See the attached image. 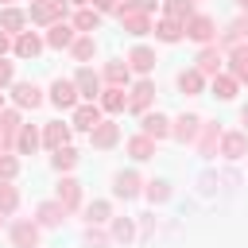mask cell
Returning <instances> with one entry per match:
<instances>
[{"label": "cell", "instance_id": "obj_1", "mask_svg": "<svg viewBox=\"0 0 248 248\" xmlns=\"http://www.w3.org/2000/svg\"><path fill=\"white\" fill-rule=\"evenodd\" d=\"M120 23H124V31H132V35H147V31H151V19H147V12H143L136 0H124Z\"/></svg>", "mask_w": 248, "mask_h": 248}, {"label": "cell", "instance_id": "obj_2", "mask_svg": "<svg viewBox=\"0 0 248 248\" xmlns=\"http://www.w3.org/2000/svg\"><path fill=\"white\" fill-rule=\"evenodd\" d=\"M213 31H217V27H213V19H209V16H190V19H186V35H190V39H198V43H209V39H213Z\"/></svg>", "mask_w": 248, "mask_h": 248}, {"label": "cell", "instance_id": "obj_3", "mask_svg": "<svg viewBox=\"0 0 248 248\" xmlns=\"http://www.w3.org/2000/svg\"><path fill=\"white\" fill-rule=\"evenodd\" d=\"M50 101L58 105V108H74V101H78V85L74 81H54V89H50Z\"/></svg>", "mask_w": 248, "mask_h": 248}, {"label": "cell", "instance_id": "obj_4", "mask_svg": "<svg viewBox=\"0 0 248 248\" xmlns=\"http://www.w3.org/2000/svg\"><path fill=\"white\" fill-rule=\"evenodd\" d=\"M74 85H78V93H81L85 101H97V93H101V81H97V74H93V70H78Z\"/></svg>", "mask_w": 248, "mask_h": 248}, {"label": "cell", "instance_id": "obj_5", "mask_svg": "<svg viewBox=\"0 0 248 248\" xmlns=\"http://www.w3.org/2000/svg\"><path fill=\"white\" fill-rule=\"evenodd\" d=\"M58 16H62V0H39L31 8V19L39 23H58Z\"/></svg>", "mask_w": 248, "mask_h": 248}, {"label": "cell", "instance_id": "obj_6", "mask_svg": "<svg viewBox=\"0 0 248 248\" xmlns=\"http://www.w3.org/2000/svg\"><path fill=\"white\" fill-rule=\"evenodd\" d=\"M221 62H225L221 46H205V50H202V58H198V70H202V74H213V78H217V74H221Z\"/></svg>", "mask_w": 248, "mask_h": 248}, {"label": "cell", "instance_id": "obj_7", "mask_svg": "<svg viewBox=\"0 0 248 248\" xmlns=\"http://www.w3.org/2000/svg\"><path fill=\"white\" fill-rule=\"evenodd\" d=\"M35 240H39V229H35L31 221H19V225L12 229V244H16V248H35Z\"/></svg>", "mask_w": 248, "mask_h": 248}, {"label": "cell", "instance_id": "obj_8", "mask_svg": "<svg viewBox=\"0 0 248 248\" xmlns=\"http://www.w3.org/2000/svg\"><path fill=\"white\" fill-rule=\"evenodd\" d=\"M101 124V108L97 105H81V108H74V128H97Z\"/></svg>", "mask_w": 248, "mask_h": 248}, {"label": "cell", "instance_id": "obj_9", "mask_svg": "<svg viewBox=\"0 0 248 248\" xmlns=\"http://www.w3.org/2000/svg\"><path fill=\"white\" fill-rule=\"evenodd\" d=\"M46 43H50V46H70V43H74V27H70V23H62V19H58V23H50Z\"/></svg>", "mask_w": 248, "mask_h": 248}, {"label": "cell", "instance_id": "obj_10", "mask_svg": "<svg viewBox=\"0 0 248 248\" xmlns=\"http://www.w3.org/2000/svg\"><path fill=\"white\" fill-rule=\"evenodd\" d=\"M151 97H155V85H151V81H140V85L132 89V97H128V108H136V112H140V108H147V101H151Z\"/></svg>", "mask_w": 248, "mask_h": 248}, {"label": "cell", "instance_id": "obj_11", "mask_svg": "<svg viewBox=\"0 0 248 248\" xmlns=\"http://www.w3.org/2000/svg\"><path fill=\"white\" fill-rule=\"evenodd\" d=\"M116 136H120V132H116V124L101 120V124L93 128V147H112V143H116Z\"/></svg>", "mask_w": 248, "mask_h": 248}, {"label": "cell", "instance_id": "obj_12", "mask_svg": "<svg viewBox=\"0 0 248 248\" xmlns=\"http://www.w3.org/2000/svg\"><path fill=\"white\" fill-rule=\"evenodd\" d=\"M244 147H248V140H244L240 132H229V136L221 140V151H225L229 159H240V155H244Z\"/></svg>", "mask_w": 248, "mask_h": 248}, {"label": "cell", "instance_id": "obj_13", "mask_svg": "<svg viewBox=\"0 0 248 248\" xmlns=\"http://www.w3.org/2000/svg\"><path fill=\"white\" fill-rule=\"evenodd\" d=\"M78 198H81L78 182H74V178H62V182H58V202H62L66 209H74V205H78Z\"/></svg>", "mask_w": 248, "mask_h": 248}, {"label": "cell", "instance_id": "obj_14", "mask_svg": "<svg viewBox=\"0 0 248 248\" xmlns=\"http://www.w3.org/2000/svg\"><path fill=\"white\" fill-rule=\"evenodd\" d=\"M182 31H186V27H182V19H170V16H167V19H163V23L155 27V35H159L163 43H174V39H178Z\"/></svg>", "mask_w": 248, "mask_h": 248}, {"label": "cell", "instance_id": "obj_15", "mask_svg": "<svg viewBox=\"0 0 248 248\" xmlns=\"http://www.w3.org/2000/svg\"><path fill=\"white\" fill-rule=\"evenodd\" d=\"M39 50H43L39 35H19V39H16V54H19V58H35Z\"/></svg>", "mask_w": 248, "mask_h": 248}, {"label": "cell", "instance_id": "obj_16", "mask_svg": "<svg viewBox=\"0 0 248 248\" xmlns=\"http://www.w3.org/2000/svg\"><path fill=\"white\" fill-rule=\"evenodd\" d=\"M128 62H132V70H140V74H147V70L155 66V54H151L147 46H136V50L128 54Z\"/></svg>", "mask_w": 248, "mask_h": 248}, {"label": "cell", "instance_id": "obj_17", "mask_svg": "<svg viewBox=\"0 0 248 248\" xmlns=\"http://www.w3.org/2000/svg\"><path fill=\"white\" fill-rule=\"evenodd\" d=\"M43 140H46V147H54V151H58V147H66L70 128H66V124H46V136H43Z\"/></svg>", "mask_w": 248, "mask_h": 248}, {"label": "cell", "instance_id": "obj_18", "mask_svg": "<svg viewBox=\"0 0 248 248\" xmlns=\"http://www.w3.org/2000/svg\"><path fill=\"white\" fill-rule=\"evenodd\" d=\"M62 217H66V205H62V202H46V205H39V221H43V225H58Z\"/></svg>", "mask_w": 248, "mask_h": 248}, {"label": "cell", "instance_id": "obj_19", "mask_svg": "<svg viewBox=\"0 0 248 248\" xmlns=\"http://www.w3.org/2000/svg\"><path fill=\"white\" fill-rule=\"evenodd\" d=\"M229 62H232V78L236 81H248V46H236Z\"/></svg>", "mask_w": 248, "mask_h": 248}, {"label": "cell", "instance_id": "obj_20", "mask_svg": "<svg viewBox=\"0 0 248 248\" xmlns=\"http://www.w3.org/2000/svg\"><path fill=\"white\" fill-rule=\"evenodd\" d=\"M213 93H217L221 101L236 97V78H229V74H217V78H213Z\"/></svg>", "mask_w": 248, "mask_h": 248}, {"label": "cell", "instance_id": "obj_21", "mask_svg": "<svg viewBox=\"0 0 248 248\" xmlns=\"http://www.w3.org/2000/svg\"><path fill=\"white\" fill-rule=\"evenodd\" d=\"M16 101H19V105H23V108H27V105H31V108H35V105H39V101H43V97H39V89H35V85H31V81H19V85H16Z\"/></svg>", "mask_w": 248, "mask_h": 248}, {"label": "cell", "instance_id": "obj_22", "mask_svg": "<svg viewBox=\"0 0 248 248\" xmlns=\"http://www.w3.org/2000/svg\"><path fill=\"white\" fill-rule=\"evenodd\" d=\"M101 105H105L108 112H120V108L128 105V97H124V89H120V85H112V89H105V97H101Z\"/></svg>", "mask_w": 248, "mask_h": 248}, {"label": "cell", "instance_id": "obj_23", "mask_svg": "<svg viewBox=\"0 0 248 248\" xmlns=\"http://www.w3.org/2000/svg\"><path fill=\"white\" fill-rule=\"evenodd\" d=\"M170 128H167V116H143V136H151V140H159V136H167Z\"/></svg>", "mask_w": 248, "mask_h": 248}, {"label": "cell", "instance_id": "obj_24", "mask_svg": "<svg viewBox=\"0 0 248 248\" xmlns=\"http://www.w3.org/2000/svg\"><path fill=\"white\" fill-rule=\"evenodd\" d=\"M128 151H132V159H151L155 155V143H151V136H136L128 143Z\"/></svg>", "mask_w": 248, "mask_h": 248}, {"label": "cell", "instance_id": "obj_25", "mask_svg": "<svg viewBox=\"0 0 248 248\" xmlns=\"http://www.w3.org/2000/svg\"><path fill=\"white\" fill-rule=\"evenodd\" d=\"M97 23H101V16H97V12H89V8H81V12H78V19H74V27H78V31H97Z\"/></svg>", "mask_w": 248, "mask_h": 248}, {"label": "cell", "instance_id": "obj_26", "mask_svg": "<svg viewBox=\"0 0 248 248\" xmlns=\"http://www.w3.org/2000/svg\"><path fill=\"white\" fill-rule=\"evenodd\" d=\"M70 46H74V58H78V62H89V58H93V50H97L89 35H85V39H78V43H70Z\"/></svg>", "mask_w": 248, "mask_h": 248}, {"label": "cell", "instance_id": "obj_27", "mask_svg": "<svg viewBox=\"0 0 248 248\" xmlns=\"http://www.w3.org/2000/svg\"><path fill=\"white\" fill-rule=\"evenodd\" d=\"M105 78H108L112 85H124V81H128V66H124V62H108V66H105Z\"/></svg>", "mask_w": 248, "mask_h": 248}, {"label": "cell", "instance_id": "obj_28", "mask_svg": "<svg viewBox=\"0 0 248 248\" xmlns=\"http://www.w3.org/2000/svg\"><path fill=\"white\" fill-rule=\"evenodd\" d=\"M178 85H182V93H198L202 89V70H186L178 78Z\"/></svg>", "mask_w": 248, "mask_h": 248}, {"label": "cell", "instance_id": "obj_29", "mask_svg": "<svg viewBox=\"0 0 248 248\" xmlns=\"http://www.w3.org/2000/svg\"><path fill=\"white\" fill-rule=\"evenodd\" d=\"M174 136H178V140H194V136H198V116H182L178 128H174Z\"/></svg>", "mask_w": 248, "mask_h": 248}, {"label": "cell", "instance_id": "obj_30", "mask_svg": "<svg viewBox=\"0 0 248 248\" xmlns=\"http://www.w3.org/2000/svg\"><path fill=\"white\" fill-rule=\"evenodd\" d=\"M16 143H19V151H23V155H31V151L39 147V136H35V128H19V140H16Z\"/></svg>", "mask_w": 248, "mask_h": 248}, {"label": "cell", "instance_id": "obj_31", "mask_svg": "<svg viewBox=\"0 0 248 248\" xmlns=\"http://www.w3.org/2000/svg\"><path fill=\"white\" fill-rule=\"evenodd\" d=\"M136 190H140V178H136V174H120V178H116V194H120V198H132Z\"/></svg>", "mask_w": 248, "mask_h": 248}, {"label": "cell", "instance_id": "obj_32", "mask_svg": "<svg viewBox=\"0 0 248 248\" xmlns=\"http://www.w3.org/2000/svg\"><path fill=\"white\" fill-rule=\"evenodd\" d=\"M0 27H4V31H19V27H23V12H16V8H8V12L0 16Z\"/></svg>", "mask_w": 248, "mask_h": 248}, {"label": "cell", "instance_id": "obj_33", "mask_svg": "<svg viewBox=\"0 0 248 248\" xmlns=\"http://www.w3.org/2000/svg\"><path fill=\"white\" fill-rule=\"evenodd\" d=\"M74 163H78V155H74V147H58V151H54V167H58V170H70Z\"/></svg>", "mask_w": 248, "mask_h": 248}, {"label": "cell", "instance_id": "obj_34", "mask_svg": "<svg viewBox=\"0 0 248 248\" xmlns=\"http://www.w3.org/2000/svg\"><path fill=\"white\" fill-rule=\"evenodd\" d=\"M167 16L170 19H190V0H167Z\"/></svg>", "mask_w": 248, "mask_h": 248}, {"label": "cell", "instance_id": "obj_35", "mask_svg": "<svg viewBox=\"0 0 248 248\" xmlns=\"http://www.w3.org/2000/svg\"><path fill=\"white\" fill-rule=\"evenodd\" d=\"M16 202H19V198H16V190H12L8 182H0V213H12V209H16Z\"/></svg>", "mask_w": 248, "mask_h": 248}, {"label": "cell", "instance_id": "obj_36", "mask_svg": "<svg viewBox=\"0 0 248 248\" xmlns=\"http://www.w3.org/2000/svg\"><path fill=\"white\" fill-rule=\"evenodd\" d=\"M0 128H4V136L12 140V136H19V128H23V124H19V116H16V112H4V116H0Z\"/></svg>", "mask_w": 248, "mask_h": 248}, {"label": "cell", "instance_id": "obj_37", "mask_svg": "<svg viewBox=\"0 0 248 248\" xmlns=\"http://www.w3.org/2000/svg\"><path fill=\"white\" fill-rule=\"evenodd\" d=\"M244 35H248V16H240V19L225 31V43H236V39H244Z\"/></svg>", "mask_w": 248, "mask_h": 248}, {"label": "cell", "instance_id": "obj_38", "mask_svg": "<svg viewBox=\"0 0 248 248\" xmlns=\"http://www.w3.org/2000/svg\"><path fill=\"white\" fill-rule=\"evenodd\" d=\"M89 221H93V225H101V221H108V205H105V202H97V205H89Z\"/></svg>", "mask_w": 248, "mask_h": 248}, {"label": "cell", "instance_id": "obj_39", "mask_svg": "<svg viewBox=\"0 0 248 248\" xmlns=\"http://www.w3.org/2000/svg\"><path fill=\"white\" fill-rule=\"evenodd\" d=\"M16 167H19V163H16L12 155H0V178H12V174H16Z\"/></svg>", "mask_w": 248, "mask_h": 248}, {"label": "cell", "instance_id": "obj_40", "mask_svg": "<svg viewBox=\"0 0 248 248\" xmlns=\"http://www.w3.org/2000/svg\"><path fill=\"white\" fill-rule=\"evenodd\" d=\"M147 194H151V202H163V198H167V186H163V182H151Z\"/></svg>", "mask_w": 248, "mask_h": 248}, {"label": "cell", "instance_id": "obj_41", "mask_svg": "<svg viewBox=\"0 0 248 248\" xmlns=\"http://www.w3.org/2000/svg\"><path fill=\"white\" fill-rule=\"evenodd\" d=\"M8 81H12V66H8V62H0V89H4Z\"/></svg>", "mask_w": 248, "mask_h": 248}, {"label": "cell", "instance_id": "obj_42", "mask_svg": "<svg viewBox=\"0 0 248 248\" xmlns=\"http://www.w3.org/2000/svg\"><path fill=\"white\" fill-rule=\"evenodd\" d=\"M116 236H124V240H128V236H132V225H128V221H120V225H116Z\"/></svg>", "mask_w": 248, "mask_h": 248}, {"label": "cell", "instance_id": "obj_43", "mask_svg": "<svg viewBox=\"0 0 248 248\" xmlns=\"http://www.w3.org/2000/svg\"><path fill=\"white\" fill-rule=\"evenodd\" d=\"M93 4H97V12H112L116 8V0H93Z\"/></svg>", "mask_w": 248, "mask_h": 248}, {"label": "cell", "instance_id": "obj_44", "mask_svg": "<svg viewBox=\"0 0 248 248\" xmlns=\"http://www.w3.org/2000/svg\"><path fill=\"white\" fill-rule=\"evenodd\" d=\"M4 50H8V35L0 31V54H4Z\"/></svg>", "mask_w": 248, "mask_h": 248}, {"label": "cell", "instance_id": "obj_45", "mask_svg": "<svg viewBox=\"0 0 248 248\" xmlns=\"http://www.w3.org/2000/svg\"><path fill=\"white\" fill-rule=\"evenodd\" d=\"M4 143H8V136H4V128H0V147H4Z\"/></svg>", "mask_w": 248, "mask_h": 248}, {"label": "cell", "instance_id": "obj_46", "mask_svg": "<svg viewBox=\"0 0 248 248\" xmlns=\"http://www.w3.org/2000/svg\"><path fill=\"white\" fill-rule=\"evenodd\" d=\"M236 4H240V8H248V0H236Z\"/></svg>", "mask_w": 248, "mask_h": 248}, {"label": "cell", "instance_id": "obj_47", "mask_svg": "<svg viewBox=\"0 0 248 248\" xmlns=\"http://www.w3.org/2000/svg\"><path fill=\"white\" fill-rule=\"evenodd\" d=\"M244 124H248V108H244Z\"/></svg>", "mask_w": 248, "mask_h": 248}, {"label": "cell", "instance_id": "obj_48", "mask_svg": "<svg viewBox=\"0 0 248 248\" xmlns=\"http://www.w3.org/2000/svg\"><path fill=\"white\" fill-rule=\"evenodd\" d=\"M0 108H4V93H0Z\"/></svg>", "mask_w": 248, "mask_h": 248}, {"label": "cell", "instance_id": "obj_49", "mask_svg": "<svg viewBox=\"0 0 248 248\" xmlns=\"http://www.w3.org/2000/svg\"><path fill=\"white\" fill-rule=\"evenodd\" d=\"M74 4H85V0H74Z\"/></svg>", "mask_w": 248, "mask_h": 248}]
</instances>
